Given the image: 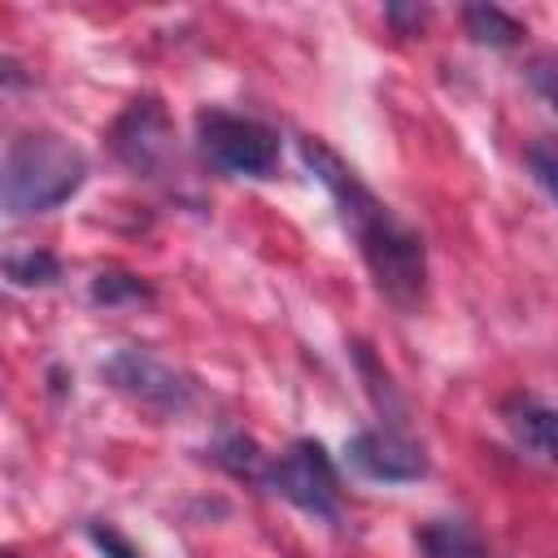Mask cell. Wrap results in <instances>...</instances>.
I'll use <instances>...</instances> for the list:
<instances>
[{"instance_id":"9a60e30c","label":"cell","mask_w":558,"mask_h":558,"mask_svg":"<svg viewBox=\"0 0 558 558\" xmlns=\"http://www.w3.org/2000/svg\"><path fill=\"white\" fill-rule=\"evenodd\" d=\"M527 78H532V87L541 92V100L558 113V52H545V57H536L532 65H527Z\"/></svg>"},{"instance_id":"4fadbf2b","label":"cell","mask_w":558,"mask_h":558,"mask_svg":"<svg viewBox=\"0 0 558 558\" xmlns=\"http://www.w3.org/2000/svg\"><path fill=\"white\" fill-rule=\"evenodd\" d=\"M214 458L231 471V475H248V480H262L266 475V458H262V449L248 440V436H240V432H231V436H222L218 440V449H214Z\"/></svg>"},{"instance_id":"7a4b0ae2","label":"cell","mask_w":558,"mask_h":558,"mask_svg":"<svg viewBox=\"0 0 558 558\" xmlns=\"http://www.w3.org/2000/svg\"><path fill=\"white\" fill-rule=\"evenodd\" d=\"M87 183V153L57 131H22L4 148L0 209L4 218H35L65 205Z\"/></svg>"},{"instance_id":"5bb4252c","label":"cell","mask_w":558,"mask_h":558,"mask_svg":"<svg viewBox=\"0 0 558 558\" xmlns=\"http://www.w3.org/2000/svg\"><path fill=\"white\" fill-rule=\"evenodd\" d=\"M523 161H527L532 183L558 205V140H532L523 148Z\"/></svg>"},{"instance_id":"8992f818","label":"cell","mask_w":558,"mask_h":558,"mask_svg":"<svg viewBox=\"0 0 558 558\" xmlns=\"http://www.w3.org/2000/svg\"><path fill=\"white\" fill-rule=\"evenodd\" d=\"M109 153L131 174L161 179V170L174 157V131H170V113L161 109L157 96H140L118 113V122L109 126Z\"/></svg>"},{"instance_id":"52a82bcc","label":"cell","mask_w":558,"mask_h":558,"mask_svg":"<svg viewBox=\"0 0 558 558\" xmlns=\"http://www.w3.org/2000/svg\"><path fill=\"white\" fill-rule=\"evenodd\" d=\"M344 453H349L353 471H362L366 480H379V484H414V480L427 475L423 445L414 436H405L397 423L353 432Z\"/></svg>"},{"instance_id":"6da1fadb","label":"cell","mask_w":558,"mask_h":558,"mask_svg":"<svg viewBox=\"0 0 558 558\" xmlns=\"http://www.w3.org/2000/svg\"><path fill=\"white\" fill-rule=\"evenodd\" d=\"M301 148V161L305 170L327 187V196L336 201V214L344 222V231L353 235L357 244V257L362 266L371 270L379 296L410 314L423 305V292H427V244L414 227H405L366 183L362 174L318 135H301L296 140Z\"/></svg>"},{"instance_id":"5b68a950","label":"cell","mask_w":558,"mask_h":558,"mask_svg":"<svg viewBox=\"0 0 558 558\" xmlns=\"http://www.w3.org/2000/svg\"><path fill=\"white\" fill-rule=\"evenodd\" d=\"M100 379L153 414H183L196 401V379L148 349H113L100 362Z\"/></svg>"},{"instance_id":"277c9868","label":"cell","mask_w":558,"mask_h":558,"mask_svg":"<svg viewBox=\"0 0 558 558\" xmlns=\"http://www.w3.org/2000/svg\"><path fill=\"white\" fill-rule=\"evenodd\" d=\"M262 484L314 519H327V523L340 519V475H336L327 445L314 436H301L279 458H270Z\"/></svg>"},{"instance_id":"7c38bea8","label":"cell","mask_w":558,"mask_h":558,"mask_svg":"<svg viewBox=\"0 0 558 558\" xmlns=\"http://www.w3.org/2000/svg\"><path fill=\"white\" fill-rule=\"evenodd\" d=\"M4 279L13 288H48L61 279V262L44 248H26V253H9L4 257Z\"/></svg>"},{"instance_id":"8fae6325","label":"cell","mask_w":558,"mask_h":558,"mask_svg":"<svg viewBox=\"0 0 558 558\" xmlns=\"http://www.w3.org/2000/svg\"><path fill=\"white\" fill-rule=\"evenodd\" d=\"M87 296H92V305L118 310V305H144V301H153V288L140 275H131V270H100L92 279Z\"/></svg>"},{"instance_id":"3957f363","label":"cell","mask_w":558,"mask_h":558,"mask_svg":"<svg viewBox=\"0 0 558 558\" xmlns=\"http://www.w3.org/2000/svg\"><path fill=\"white\" fill-rule=\"evenodd\" d=\"M196 153L218 174L240 179H270L279 166V131L231 113V109H201L196 113Z\"/></svg>"},{"instance_id":"9c48e42d","label":"cell","mask_w":558,"mask_h":558,"mask_svg":"<svg viewBox=\"0 0 558 558\" xmlns=\"http://www.w3.org/2000/svg\"><path fill=\"white\" fill-rule=\"evenodd\" d=\"M414 549L423 558H488L484 536L466 519H427L414 532Z\"/></svg>"},{"instance_id":"30bf717a","label":"cell","mask_w":558,"mask_h":558,"mask_svg":"<svg viewBox=\"0 0 558 558\" xmlns=\"http://www.w3.org/2000/svg\"><path fill=\"white\" fill-rule=\"evenodd\" d=\"M462 26L484 48H514L523 39V26L506 9H497V4H466L462 9Z\"/></svg>"},{"instance_id":"ba28073f","label":"cell","mask_w":558,"mask_h":558,"mask_svg":"<svg viewBox=\"0 0 558 558\" xmlns=\"http://www.w3.org/2000/svg\"><path fill=\"white\" fill-rule=\"evenodd\" d=\"M501 418L527 453L558 466V405H545L536 397H510L501 405Z\"/></svg>"},{"instance_id":"2e32d148","label":"cell","mask_w":558,"mask_h":558,"mask_svg":"<svg viewBox=\"0 0 558 558\" xmlns=\"http://www.w3.org/2000/svg\"><path fill=\"white\" fill-rule=\"evenodd\" d=\"M87 536H92L96 549H105V558H140V549L109 523H87Z\"/></svg>"}]
</instances>
